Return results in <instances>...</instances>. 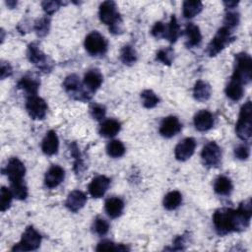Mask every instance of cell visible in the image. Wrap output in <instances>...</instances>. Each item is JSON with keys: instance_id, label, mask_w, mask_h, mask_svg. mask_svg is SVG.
<instances>
[{"instance_id": "cell-28", "label": "cell", "mask_w": 252, "mask_h": 252, "mask_svg": "<svg viewBox=\"0 0 252 252\" xmlns=\"http://www.w3.org/2000/svg\"><path fill=\"white\" fill-rule=\"evenodd\" d=\"M203 9V4L201 1H191L186 0L183 2L182 6V13L185 18H193L197 14H199Z\"/></svg>"}, {"instance_id": "cell-29", "label": "cell", "mask_w": 252, "mask_h": 252, "mask_svg": "<svg viewBox=\"0 0 252 252\" xmlns=\"http://www.w3.org/2000/svg\"><path fill=\"white\" fill-rule=\"evenodd\" d=\"M181 202H182V195L180 194V192L170 191L163 198V207L168 211H172V210H175L177 207H179Z\"/></svg>"}, {"instance_id": "cell-24", "label": "cell", "mask_w": 252, "mask_h": 252, "mask_svg": "<svg viewBox=\"0 0 252 252\" xmlns=\"http://www.w3.org/2000/svg\"><path fill=\"white\" fill-rule=\"evenodd\" d=\"M211 92H212L211 86L208 83L202 80H199L196 82L194 86L193 95H194V98L197 99L198 101H206L210 98Z\"/></svg>"}, {"instance_id": "cell-17", "label": "cell", "mask_w": 252, "mask_h": 252, "mask_svg": "<svg viewBox=\"0 0 252 252\" xmlns=\"http://www.w3.org/2000/svg\"><path fill=\"white\" fill-rule=\"evenodd\" d=\"M194 125L199 131H208L214 125V116L208 110H200L194 116Z\"/></svg>"}, {"instance_id": "cell-46", "label": "cell", "mask_w": 252, "mask_h": 252, "mask_svg": "<svg viewBox=\"0 0 252 252\" xmlns=\"http://www.w3.org/2000/svg\"><path fill=\"white\" fill-rule=\"evenodd\" d=\"M184 243H185V239H184V236H183V235L176 237L175 240H174V242H173V244H174V248H173V249H174V250H181V249H183V248H184V247H183Z\"/></svg>"}, {"instance_id": "cell-12", "label": "cell", "mask_w": 252, "mask_h": 252, "mask_svg": "<svg viewBox=\"0 0 252 252\" xmlns=\"http://www.w3.org/2000/svg\"><path fill=\"white\" fill-rule=\"evenodd\" d=\"M7 174L10 183L23 181V177L26 173V167L24 163L17 158H11L4 169Z\"/></svg>"}, {"instance_id": "cell-10", "label": "cell", "mask_w": 252, "mask_h": 252, "mask_svg": "<svg viewBox=\"0 0 252 252\" xmlns=\"http://www.w3.org/2000/svg\"><path fill=\"white\" fill-rule=\"evenodd\" d=\"M202 159L207 166L216 167L220 163L221 151L216 142L206 144L201 153Z\"/></svg>"}, {"instance_id": "cell-37", "label": "cell", "mask_w": 252, "mask_h": 252, "mask_svg": "<svg viewBox=\"0 0 252 252\" xmlns=\"http://www.w3.org/2000/svg\"><path fill=\"white\" fill-rule=\"evenodd\" d=\"M93 228H94V231L97 235L103 236V235H105L107 233V231L109 229V223L104 219L98 217V218H96L94 220V224H93Z\"/></svg>"}, {"instance_id": "cell-31", "label": "cell", "mask_w": 252, "mask_h": 252, "mask_svg": "<svg viewBox=\"0 0 252 252\" xmlns=\"http://www.w3.org/2000/svg\"><path fill=\"white\" fill-rule=\"evenodd\" d=\"M106 152L111 158H120L125 153V147L122 142L118 140H113L107 144Z\"/></svg>"}, {"instance_id": "cell-32", "label": "cell", "mask_w": 252, "mask_h": 252, "mask_svg": "<svg viewBox=\"0 0 252 252\" xmlns=\"http://www.w3.org/2000/svg\"><path fill=\"white\" fill-rule=\"evenodd\" d=\"M141 98L143 100V105L146 108H154L159 101L158 95L152 90H145L141 93Z\"/></svg>"}, {"instance_id": "cell-41", "label": "cell", "mask_w": 252, "mask_h": 252, "mask_svg": "<svg viewBox=\"0 0 252 252\" xmlns=\"http://www.w3.org/2000/svg\"><path fill=\"white\" fill-rule=\"evenodd\" d=\"M90 112L91 115L94 119L95 120H102L105 116V107L102 106L101 104H92L90 107Z\"/></svg>"}, {"instance_id": "cell-40", "label": "cell", "mask_w": 252, "mask_h": 252, "mask_svg": "<svg viewBox=\"0 0 252 252\" xmlns=\"http://www.w3.org/2000/svg\"><path fill=\"white\" fill-rule=\"evenodd\" d=\"M232 9H230L226 15H225V18H224V24L226 28H228L229 30L236 27L239 23V14L236 13L235 11H231Z\"/></svg>"}, {"instance_id": "cell-33", "label": "cell", "mask_w": 252, "mask_h": 252, "mask_svg": "<svg viewBox=\"0 0 252 252\" xmlns=\"http://www.w3.org/2000/svg\"><path fill=\"white\" fill-rule=\"evenodd\" d=\"M120 59L125 65H132L137 60V54L135 49L131 45H125L121 49Z\"/></svg>"}, {"instance_id": "cell-35", "label": "cell", "mask_w": 252, "mask_h": 252, "mask_svg": "<svg viewBox=\"0 0 252 252\" xmlns=\"http://www.w3.org/2000/svg\"><path fill=\"white\" fill-rule=\"evenodd\" d=\"M11 190L14 197L19 200H25L28 196V188L23 181L11 183Z\"/></svg>"}, {"instance_id": "cell-22", "label": "cell", "mask_w": 252, "mask_h": 252, "mask_svg": "<svg viewBox=\"0 0 252 252\" xmlns=\"http://www.w3.org/2000/svg\"><path fill=\"white\" fill-rule=\"evenodd\" d=\"M186 34V46L188 48H192L195 46H198L202 40V34L200 32V29L198 26L189 23L185 30Z\"/></svg>"}, {"instance_id": "cell-9", "label": "cell", "mask_w": 252, "mask_h": 252, "mask_svg": "<svg viewBox=\"0 0 252 252\" xmlns=\"http://www.w3.org/2000/svg\"><path fill=\"white\" fill-rule=\"evenodd\" d=\"M28 58L29 60L34 64L38 69L49 72L52 68L51 63L48 62L47 56L40 50L37 44L35 43H31L28 46Z\"/></svg>"}, {"instance_id": "cell-11", "label": "cell", "mask_w": 252, "mask_h": 252, "mask_svg": "<svg viewBox=\"0 0 252 252\" xmlns=\"http://www.w3.org/2000/svg\"><path fill=\"white\" fill-rule=\"evenodd\" d=\"M63 87L67 93L71 94V95H76L75 98L77 99L88 100L91 98L90 93H87L80 88L81 84L79 77L75 74H71L65 78L63 82Z\"/></svg>"}, {"instance_id": "cell-48", "label": "cell", "mask_w": 252, "mask_h": 252, "mask_svg": "<svg viewBox=\"0 0 252 252\" xmlns=\"http://www.w3.org/2000/svg\"><path fill=\"white\" fill-rule=\"evenodd\" d=\"M16 4H17V2H15V1H8L7 2V5L10 6V8H14L16 6Z\"/></svg>"}, {"instance_id": "cell-30", "label": "cell", "mask_w": 252, "mask_h": 252, "mask_svg": "<svg viewBox=\"0 0 252 252\" xmlns=\"http://www.w3.org/2000/svg\"><path fill=\"white\" fill-rule=\"evenodd\" d=\"M180 34V28L179 25L177 23V20L175 18L174 15H172L170 22L168 24V26L166 27V33H165V37L170 41V42H175L176 39L178 38Z\"/></svg>"}, {"instance_id": "cell-1", "label": "cell", "mask_w": 252, "mask_h": 252, "mask_svg": "<svg viewBox=\"0 0 252 252\" xmlns=\"http://www.w3.org/2000/svg\"><path fill=\"white\" fill-rule=\"evenodd\" d=\"M252 216L250 199L242 202L237 210L221 208L213 215V222L216 231L224 235L232 231H241L248 227Z\"/></svg>"}, {"instance_id": "cell-7", "label": "cell", "mask_w": 252, "mask_h": 252, "mask_svg": "<svg viewBox=\"0 0 252 252\" xmlns=\"http://www.w3.org/2000/svg\"><path fill=\"white\" fill-rule=\"evenodd\" d=\"M85 47L91 55L100 56L107 50V41L103 35L94 31L86 36Z\"/></svg>"}, {"instance_id": "cell-23", "label": "cell", "mask_w": 252, "mask_h": 252, "mask_svg": "<svg viewBox=\"0 0 252 252\" xmlns=\"http://www.w3.org/2000/svg\"><path fill=\"white\" fill-rule=\"evenodd\" d=\"M39 87V81L32 76H24L18 83V88L24 90L29 95H34L37 94Z\"/></svg>"}, {"instance_id": "cell-2", "label": "cell", "mask_w": 252, "mask_h": 252, "mask_svg": "<svg viewBox=\"0 0 252 252\" xmlns=\"http://www.w3.org/2000/svg\"><path fill=\"white\" fill-rule=\"evenodd\" d=\"M98 16L103 24L109 26V31L112 33L117 34L122 32V20L113 1L102 2L99 6Z\"/></svg>"}, {"instance_id": "cell-16", "label": "cell", "mask_w": 252, "mask_h": 252, "mask_svg": "<svg viewBox=\"0 0 252 252\" xmlns=\"http://www.w3.org/2000/svg\"><path fill=\"white\" fill-rule=\"evenodd\" d=\"M65 177L64 169L59 165H51L44 176V183L48 188L57 187Z\"/></svg>"}, {"instance_id": "cell-8", "label": "cell", "mask_w": 252, "mask_h": 252, "mask_svg": "<svg viewBox=\"0 0 252 252\" xmlns=\"http://www.w3.org/2000/svg\"><path fill=\"white\" fill-rule=\"evenodd\" d=\"M26 109L29 115L35 120L43 119L47 112L46 102L36 94L29 95L26 102Z\"/></svg>"}, {"instance_id": "cell-42", "label": "cell", "mask_w": 252, "mask_h": 252, "mask_svg": "<svg viewBox=\"0 0 252 252\" xmlns=\"http://www.w3.org/2000/svg\"><path fill=\"white\" fill-rule=\"evenodd\" d=\"M152 34L157 37V38H161V37H165V33H166V26L161 23V22H157L154 27L152 28L151 31Z\"/></svg>"}, {"instance_id": "cell-45", "label": "cell", "mask_w": 252, "mask_h": 252, "mask_svg": "<svg viewBox=\"0 0 252 252\" xmlns=\"http://www.w3.org/2000/svg\"><path fill=\"white\" fill-rule=\"evenodd\" d=\"M1 79H5L6 77H9L12 74V67L8 62H2L1 63Z\"/></svg>"}, {"instance_id": "cell-14", "label": "cell", "mask_w": 252, "mask_h": 252, "mask_svg": "<svg viewBox=\"0 0 252 252\" xmlns=\"http://www.w3.org/2000/svg\"><path fill=\"white\" fill-rule=\"evenodd\" d=\"M182 128L179 119L175 116L165 117L159 126V133L165 138H171L178 134Z\"/></svg>"}, {"instance_id": "cell-34", "label": "cell", "mask_w": 252, "mask_h": 252, "mask_svg": "<svg viewBox=\"0 0 252 252\" xmlns=\"http://www.w3.org/2000/svg\"><path fill=\"white\" fill-rule=\"evenodd\" d=\"M95 250L96 251H126L128 250V248L123 244H115L112 241L105 239L100 241L97 244Z\"/></svg>"}, {"instance_id": "cell-39", "label": "cell", "mask_w": 252, "mask_h": 252, "mask_svg": "<svg viewBox=\"0 0 252 252\" xmlns=\"http://www.w3.org/2000/svg\"><path fill=\"white\" fill-rule=\"evenodd\" d=\"M49 25H50V21L48 18L44 17V18H41L40 20H38L35 25H34V30L36 32V33L39 35V36H43L45 35L48 31H49Z\"/></svg>"}, {"instance_id": "cell-6", "label": "cell", "mask_w": 252, "mask_h": 252, "mask_svg": "<svg viewBox=\"0 0 252 252\" xmlns=\"http://www.w3.org/2000/svg\"><path fill=\"white\" fill-rule=\"evenodd\" d=\"M41 242L40 234L32 227L28 226L22 235L21 241L12 248L13 251H32L39 247Z\"/></svg>"}, {"instance_id": "cell-20", "label": "cell", "mask_w": 252, "mask_h": 252, "mask_svg": "<svg viewBox=\"0 0 252 252\" xmlns=\"http://www.w3.org/2000/svg\"><path fill=\"white\" fill-rule=\"evenodd\" d=\"M59 147V141L56 133L50 130L46 133L41 143V150L47 156H53L57 153Z\"/></svg>"}, {"instance_id": "cell-27", "label": "cell", "mask_w": 252, "mask_h": 252, "mask_svg": "<svg viewBox=\"0 0 252 252\" xmlns=\"http://www.w3.org/2000/svg\"><path fill=\"white\" fill-rule=\"evenodd\" d=\"M225 94L227 97H229L231 100H234V101L239 100L243 95L242 84L237 80L231 78L225 88Z\"/></svg>"}, {"instance_id": "cell-26", "label": "cell", "mask_w": 252, "mask_h": 252, "mask_svg": "<svg viewBox=\"0 0 252 252\" xmlns=\"http://www.w3.org/2000/svg\"><path fill=\"white\" fill-rule=\"evenodd\" d=\"M214 190L219 195L227 196L232 191V183L228 177L220 175L214 182Z\"/></svg>"}, {"instance_id": "cell-21", "label": "cell", "mask_w": 252, "mask_h": 252, "mask_svg": "<svg viewBox=\"0 0 252 252\" xmlns=\"http://www.w3.org/2000/svg\"><path fill=\"white\" fill-rule=\"evenodd\" d=\"M104 209L111 219H116L121 216L124 209V203L118 197H110L105 201Z\"/></svg>"}, {"instance_id": "cell-38", "label": "cell", "mask_w": 252, "mask_h": 252, "mask_svg": "<svg viewBox=\"0 0 252 252\" xmlns=\"http://www.w3.org/2000/svg\"><path fill=\"white\" fill-rule=\"evenodd\" d=\"M173 59V50L171 47L163 48L158 51L157 53V60L162 62L163 64L170 65Z\"/></svg>"}, {"instance_id": "cell-3", "label": "cell", "mask_w": 252, "mask_h": 252, "mask_svg": "<svg viewBox=\"0 0 252 252\" xmlns=\"http://www.w3.org/2000/svg\"><path fill=\"white\" fill-rule=\"evenodd\" d=\"M242 85L248 84L252 79V59L249 54L241 52L235 55L234 72L231 77Z\"/></svg>"}, {"instance_id": "cell-44", "label": "cell", "mask_w": 252, "mask_h": 252, "mask_svg": "<svg viewBox=\"0 0 252 252\" xmlns=\"http://www.w3.org/2000/svg\"><path fill=\"white\" fill-rule=\"evenodd\" d=\"M249 148L246 145H240L234 150V155L239 159H246L249 157Z\"/></svg>"}, {"instance_id": "cell-13", "label": "cell", "mask_w": 252, "mask_h": 252, "mask_svg": "<svg viewBox=\"0 0 252 252\" xmlns=\"http://www.w3.org/2000/svg\"><path fill=\"white\" fill-rule=\"evenodd\" d=\"M196 148V142L193 138H185L178 143L174 149V156L177 160L184 161L191 158Z\"/></svg>"}, {"instance_id": "cell-25", "label": "cell", "mask_w": 252, "mask_h": 252, "mask_svg": "<svg viewBox=\"0 0 252 252\" xmlns=\"http://www.w3.org/2000/svg\"><path fill=\"white\" fill-rule=\"evenodd\" d=\"M120 123L115 119L104 120L99 127V134L105 138H111L120 131Z\"/></svg>"}, {"instance_id": "cell-18", "label": "cell", "mask_w": 252, "mask_h": 252, "mask_svg": "<svg viewBox=\"0 0 252 252\" xmlns=\"http://www.w3.org/2000/svg\"><path fill=\"white\" fill-rule=\"evenodd\" d=\"M86 202H87V197L85 193L79 190H74L69 193L65 202V206L71 212H78L85 206Z\"/></svg>"}, {"instance_id": "cell-15", "label": "cell", "mask_w": 252, "mask_h": 252, "mask_svg": "<svg viewBox=\"0 0 252 252\" xmlns=\"http://www.w3.org/2000/svg\"><path fill=\"white\" fill-rule=\"evenodd\" d=\"M110 184V179L104 175H98L94 177L89 184V192L94 198L102 197Z\"/></svg>"}, {"instance_id": "cell-43", "label": "cell", "mask_w": 252, "mask_h": 252, "mask_svg": "<svg viewBox=\"0 0 252 252\" xmlns=\"http://www.w3.org/2000/svg\"><path fill=\"white\" fill-rule=\"evenodd\" d=\"M61 4L62 3L59 1H44L41 3L44 12L48 15H51L55 11H57L59 9V7L61 6Z\"/></svg>"}, {"instance_id": "cell-19", "label": "cell", "mask_w": 252, "mask_h": 252, "mask_svg": "<svg viewBox=\"0 0 252 252\" xmlns=\"http://www.w3.org/2000/svg\"><path fill=\"white\" fill-rule=\"evenodd\" d=\"M102 83V75L97 69L89 70L84 77V85L89 93L95 92Z\"/></svg>"}, {"instance_id": "cell-5", "label": "cell", "mask_w": 252, "mask_h": 252, "mask_svg": "<svg viewBox=\"0 0 252 252\" xmlns=\"http://www.w3.org/2000/svg\"><path fill=\"white\" fill-rule=\"evenodd\" d=\"M233 39H234V37L232 36L231 32L228 28H226V27L220 28L217 32V33L215 34V36L213 37V39L211 40V42L208 45V48H207L208 54L210 56H216L227 44H229Z\"/></svg>"}, {"instance_id": "cell-47", "label": "cell", "mask_w": 252, "mask_h": 252, "mask_svg": "<svg viewBox=\"0 0 252 252\" xmlns=\"http://www.w3.org/2000/svg\"><path fill=\"white\" fill-rule=\"evenodd\" d=\"M223 4H224L226 9L230 10V9H234L236 7V5L238 4V2H236V1H224Z\"/></svg>"}, {"instance_id": "cell-36", "label": "cell", "mask_w": 252, "mask_h": 252, "mask_svg": "<svg viewBox=\"0 0 252 252\" xmlns=\"http://www.w3.org/2000/svg\"><path fill=\"white\" fill-rule=\"evenodd\" d=\"M13 193L11 189H8L6 187H2L1 188V197H0V207H1V211L5 212L6 210H8L10 208L12 199H13Z\"/></svg>"}, {"instance_id": "cell-4", "label": "cell", "mask_w": 252, "mask_h": 252, "mask_svg": "<svg viewBox=\"0 0 252 252\" xmlns=\"http://www.w3.org/2000/svg\"><path fill=\"white\" fill-rule=\"evenodd\" d=\"M235 130L241 140H250L252 135V104L250 100H247L242 105Z\"/></svg>"}]
</instances>
